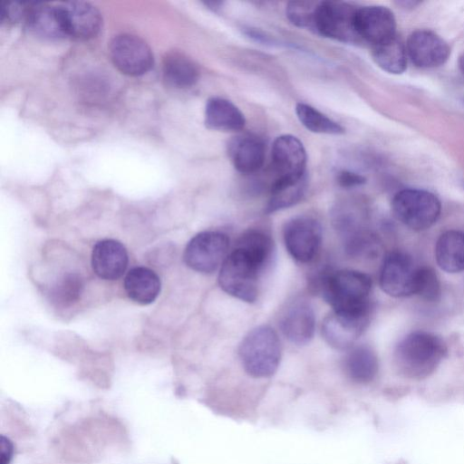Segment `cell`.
Wrapping results in <instances>:
<instances>
[{
	"label": "cell",
	"instance_id": "11",
	"mask_svg": "<svg viewBox=\"0 0 464 464\" xmlns=\"http://www.w3.org/2000/svg\"><path fill=\"white\" fill-rule=\"evenodd\" d=\"M354 27L360 41L372 46L396 36V20L393 13L382 5L358 8L354 17Z\"/></svg>",
	"mask_w": 464,
	"mask_h": 464
},
{
	"label": "cell",
	"instance_id": "29",
	"mask_svg": "<svg viewBox=\"0 0 464 464\" xmlns=\"http://www.w3.org/2000/svg\"><path fill=\"white\" fill-rule=\"evenodd\" d=\"M319 2L292 1L285 8L289 21L297 27L314 31L315 13Z\"/></svg>",
	"mask_w": 464,
	"mask_h": 464
},
{
	"label": "cell",
	"instance_id": "17",
	"mask_svg": "<svg viewBox=\"0 0 464 464\" xmlns=\"http://www.w3.org/2000/svg\"><path fill=\"white\" fill-rule=\"evenodd\" d=\"M67 36L88 39L95 36L102 26V15L92 5L85 2H68L60 5Z\"/></svg>",
	"mask_w": 464,
	"mask_h": 464
},
{
	"label": "cell",
	"instance_id": "34",
	"mask_svg": "<svg viewBox=\"0 0 464 464\" xmlns=\"http://www.w3.org/2000/svg\"><path fill=\"white\" fill-rule=\"evenodd\" d=\"M459 67L461 71V72L464 74V54L460 56L459 60Z\"/></svg>",
	"mask_w": 464,
	"mask_h": 464
},
{
	"label": "cell",
	"instance_id": "10",
	"mask_svg": "<svg viewBox=\"0 0 464 464\" xmlns=\"http://www.w3.org/2000/svg\"><path fill=\"white\" fill-rule=\"evenodd\" d=\"M110 55L121 72L131 76L144 74L153 64V55L149 45L132 34L115 36L110 43Z\"/></svg>",
	"mask_w": 464,
	"mask_h": 464
},
{
	"label": "cell",
	"instance_id": "16",
	"mask_svg": "<svg viewBox=\"0 0 464 464\" xmlns=\"http://www.w3.org/2000/svg\"><path fill=\"white\" fill-rule=\"evenodd\" d=\"M129 256L125 246L114 239L98 241L92 252V267L102 279L116 280L125 272Z\"/></svg>",
	"mask_w": 464,
	"mask_h": 464
},
{
	"label": "cell",
	"instance_id": "20",
	"mask_svg": "<svg viewBox=\"0 0 464 464\" xmlns=\"http://www.w3.org/2000/svg\"><path fill=\"white\" fill-rule=\"evenodd\" d=\"M25 24L37 36L45 39H60L67 36L64 20L60 6L35 4L30 11Z\"/></svg>",
	"mask_w": 464,
	"mask_h": 464
},
{
	"label": "cell",
	"instance_id": "5",
	"mask_svg": "<svg viewBox=\"0 0 464 464\" xmlns=\"http://www.w3.org/2000/svg\"><path fill=\"white\" fill-rule=\"evenodd\" d=\"M392 209L395 218L407 227L422 231L436 223L441 204L436 195L420 188H403L392 198Z\"/></svg>",
	"mask_w": 464,
	"mask_h": 464
},
{
	"label": "cell",
	"instance_id": "2",
	"mask_svg": "<svg viewBox=\"0 0 464 464\" xmlns=\"http://www.w3.org/2000/svg\"><path fill=\"white\" fill-rule=\"evenodd\" d=\"M324 297L334 312L354 316H370L371 277L360 271L339 270L322 278Z\"/></svg>",
	"mask_w": 464,
	"mask_h": 464
},
{
	"label": "cell",
	"instance_id": "7",
	"mask_svg": "<svg viewBox=\"0 0 464 464\" xmlns=\"http://www.w3.org/2000/svg\"><path fill=\"white\" fill-rule=\"evenodd\" d=\"M228 237L219 231H203L193 237L184 251V262L192 270L211 274L226 259Z\"/></svg>",
	"mask_w": 464,
	"mask_h": 464
},
{
	"label": "cell",
	"instance_id": "19",
	"mask_svg": "<svg viewBox=\"0 0 464 464\" xmlns=\"http://www.w3.org/2000/svg\"><path fill=\"white\" fill-rule=\"evenodd\" d=\"M205 124L210 130L238 131L245 127L246 119L241 111L230 101L212 97L206 104Z\"/></svg>",
	"mask_w": 464,
	"mask_h": 464
},
{
	"label": "cell",
	"instance_id": "14",
	"mask_svg": "<svg viewBox=\"0 0 464 464\" xmlns=\"http://www.w3.org/2000/svg\"><path fill=\"white\" fill-rule=\"evenodd\" d=\"M369 318L333 312L323 322V337L334 349H350L366 328Z\"/></svg>",
	"mask_w": 464,
	"mask_h": 464
},
{
	"label": "cell",
	"instance_id": "1",
	"mask_svg": "<svg viewBox=\"0 0 464 464\" xmlns=\"http://www.w3.org/2000/svg\"><path fill=\"white\" fill-rule=\"evenodd\" d=\"M446 353V344L439 336L425 331H415L398 343L393 358L402 375L422 379L436 370Z\"/></svg>",
	"mask_w": 464,
	"mask_h": 464
},
{
	"label": "cell",
	"instance_id": "28",
	"mask_svg": "<svg viewBox=\"0 0 464 464\" xmlns=\"http://www.w3.org/2000/svg\"><path fill=\"white\" fill-rule=\"evenodd\" d=\"M295 113L302 125L312 132L331 135L344 132V129L338 122L306 103H297Z\"/></svg>",
	"mask_w": 464,
	"mask_h": 464
},
{
	"label": "cell",
	"instance_id": "26",
	"mask_svg": "<svg viewBox=\"0 0 464 464\" xmlns=\"http://www.w3.org/2000/svg\"><path fill=\"white\" fill-rule=\"evenodd\" d=\"M163 74L169 83L179 88L194 85L199 75L196 64L180 53L168 55L163 63Z\"/></svg>",
	"mask_w": 464,
	"mask_h": 464
},
{
	"label": "cell",
	"instance_id": "30",
	"mask_svg": "<svg viewBox=\"0 0 464 464\" xmlns=\"http://www.w3.org/2000/svg\"><path fill=\"white\" fill-rule=\"evenodd\" d=\"M440 283L435 271L430 266H419L415 295L429 302L440 298Z\"/></svg>",
	"mask_w": 464,
	"mask_h": 464
},
{
	"label": "cell",
	"instance_id": "8",
	"mask_svg": "<svg viewBox=\"0 0 464 464\" xmlns=\"http://www.w3.org/2000/svg\"><path fill=\"white\" fill-rule=\"evenodd\" d=\"M418 269L407 253L397 250L389 253L381 268V288L393 297L415 295Z\"/></svg>",
	"mask_w": 464,
	"mask_h": 464
},
{
	"label": "cell",
	"instance_id": "32",
	"mask_svg": "<svg viewBox=\"0 0 464 464\" xmlns=\"http://www.w3.org/2000/svg\"><path fill=\"white\" fill-rule=\"evenodd\" d=\"M35 3L9 1L0 5V20L2 22H17L26 20Z\"/></svg>",
	"mask_w": 464,
	"mask_h": 464
},
{
	"label": "cell",
	"instance_id": "21",
	"mask_svg": "<svg viewBox=\"0 0 464 464\" xmlns=\"http://www.w3.org/2000/svg\"><path fill=\"white\" fill-rule=\"evenodd\" d=\"M126 295L133 302L149 304L155 301L160 292V279L151 269L145 266L131 268L123 282Z\"/></svg>",
	"mask_w": 464,
	"mask_h": 464
},
{
	"label": "cell",
	"instance_id": "18",
	"mask_svg": "<svg viewBox=\"0 0 464 464\" xmlns=\"http://www.w3.org/2000/svg\"><path fill=\"white\" fill-rule=\"evenodd\" d=\"M230 157L235 169L243 174L256 172L265 161V145L255 135L237 137L230 145Z\"/></svg>",
	"mask_w": 464,
	"mask_h": 464
},
{
	"label": "cell",
	"instance_id": "13",
	"mask_svg": "<svg viewBox=\"0 0 464 464\" xmlns=\"http://www.w3.org/2000/svg\"><path fill=\"white\" fill-rule=\"evenodd\" d=\"M280 328L290 343L296 345L308 343L315 330V315L310 303L296 299L289 304L281 315Z\"/></svg>",
	"mask_w": 464,
	"mask_h": 464
},
{
	"label": "cell",
	"instance_id": "12",
	"mask_svg": "<svg viewBox=\"0 0 464 464\" xmlns=\"http://www.w3.org/2000/svg\"><path fill=\"white\" fill-rule=\"evenodd\" d=\"M406 52L417 67L429 69L442 65L448 60L450 49L448 44L430 30H416L407 40Z\"/></svg>",
	"mask_w": 464,
	"mask_h": 464
},
{
	"label": "cell",
	"instance_id": "22",
	"mask_svg": "<svg viewBox=\"0 0 464 464\" xmlns=\"http://www.w3.org/2000/svg\"><path fill=\"white\" fill-rule=\"evenodd\" d=\"M435 258L448 273L464 271V232L449 230L441 234L436 242Z\"/></svg>",
	"mask_w": 464,
	"mask_h": 464
},
{
	"label": "cell",
	"instance_id": "33",
	"mask_svg": "<svg viewBox=\"0 0 464 464\" xmlns=\"http://www.w3.org/2000/svg\"><path fill=\"white\" fill-rule=\"evenodd\" d=\"M365 178L351 170H341L337 175L338 184L345 188H355L364 184Z\"/></svg>",
	"mask_w": 464,
	"mask_h": 464
},
{
	"label": "cell",
	"instance_id": "15",
	"mask_svg": "<svg viewBox=\"0 0 464 464\" xmlns=\"http://www.w3.org/2000/svg\"><path fill=\"white\" fill-rule=\"evenodd\" d=\"M271 156L278 178L306 174V151L295 136L285 134L277 137L273 142Z\"/></svg>",
	"mask_w": 464,
	"mask_h": 464
},
{
	"label": "cell",
	"instance_id": "6",
	"mask_svg": "<svg viewBox=\"0 0 464 464\" xmlns=\"http://www.w3.org/2000/svg\"><path fill=\"white\" fill-rule=\"evenodd\" d=\"M357 9L346 2H319L315 13L314 32L342 43L360 42L354 27Z\"/></svg>",
	"mask_w": 464,
	"mask_h": 464
},
{
	"label": "cell",
	"instance_id": "24",
	"mask_svg": "<svg viewBox=\"0 0 464 464\" xmlns=\"http://www.w3.org/2000/svg\"><path fill=\"white\" fill-rule=\"evenodd\" d=\"M344 371L354 382H372L378 372V359L374 351L367 345L351 348L344 359Z\"/></svg>",
	"mask_w": 464,
	"mask_h": 464
},
{
	"label": "cell",
	"instance_id": "27",
	"mask_svg": "<svg viewBox=\"0 0 464 464\" xmlns=\"http://www.w3.org/2000/svg\"><path fill=\"white\" fill-rule=\"evenodd\" d=\"M236 247L246 252L264 268L270 263L274 252L271 237L265 231L256 228L244 232L239 237Z\"/></svg>",
	"mask_w": 464,
	"mask_h": 464
},
{
	"label": "cell",
	"instance_id": "9",
	"mask_svg": "<svg viewBox=\"0 0 464 464\" xmlns=\"http://www.w3.org/2000/svg\"><path fill=\"white\" fill-rule=\"evenodd\" d=\"M284 243L291 256L298 262L311 261L322 241V227L314 218L302 216L288 220L283 229Z\"/></svg>",
	"mask_w": 464,
	"mask_h": 464
},
{
	"label": "cell",
	"instance_id": "23",
	"mask_svg": "<svg viewBox=\"0 0 464 464\" xmlns=\"http://www.w3.org/2000/svg\"><path fill=\"white\" fill-rule=\"evenodd\" d=\"M306 189V174L299 177L277 178L271 188L266 212L273 213L295 205L303 198Z\"/></svg>",
	"mask_w": 464,
	"mask_h": 464
},
{
	"label": "cell",
	"instance_id": "4",
	"mask_svg": "<svg viewBox=\"0 0 464 464\" xmlns=\"http://www.w3.org/2000/svg\"><path fill=\"white\" fill-rule=\"evenodd\" d=\"M264 267L240 248H235L221 265L220 288L241 301L253 303L258 295V278Z\"/></svg>",
	"mask_w": 464,
	"mask_h": 464
},
{
	"label": "cell",
	"instance_id": "31",
	"mask_svg": "<svg viewBox=\"0 0 464 464\" xmlns=\"http://www.w3.org/2000/svg\"><path fill=\"white\" fill-rule=\"evenodd\" d=\"M81 278L75 274L65 276L54 287L55 301L61 304H69L77 300L82 289Z\"/></svg>",
	"mask_w": 464,
	"mask_h": 464
},
{
	"label": "cell",
	"instance_id": "3",
	"mask_svg": "<svg viewBox=\"0 0 464 464\" xmlns=\"http://www.w3.org/2000/svg\"><path fill=\"white\" fill-rule=\"evenodd\" d=\"M239 358L245 372L254 378H266L276 371L281 359L277 334L268 325L247 333L239 345Z\"/></svg>",
	"mask_w": 464,
	"mask_h": 464
},
{
	"label": "cell",
	"instance_id": "25",
	"mask_svg": "<svg viewBox=\"0 0 464 464\" xmlns=\"http://www.w3.org/2000/svg\"><path fill=\"white\" fill-rule=\"evenodd\" d=\"M372 58L380 68L389 73H402L407 67L406 47L397 36L373 45Z\"/></svg>",
	"mask_w": 464,
	"mask_h": 464
}]
</instances>
